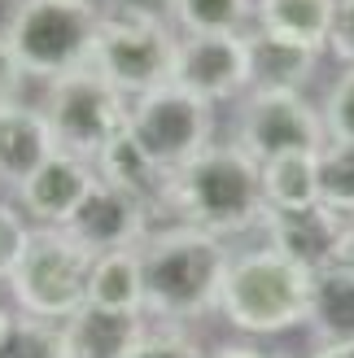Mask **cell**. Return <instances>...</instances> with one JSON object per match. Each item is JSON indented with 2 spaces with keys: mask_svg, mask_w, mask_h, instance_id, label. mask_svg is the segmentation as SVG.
Returning a JSON list of instances; mask_svg holds the SVG:
<instances>
[{
  "mask_svg": "<svg viewBox=\"0 0 354 358\" xmlns=\"http://www.w3.org/2000/svg\"><path fill=\"white\" fill-rule=\"evenodd\" d=\"M320 118H324V136L332 145H354V66H346L341 79L328 87Z\"/></svg>",
  "mask_w": 354,
  "mask_h": 358,
  "instance_id": "obj_25",
  "label": "cell"
},
{
  "mask_svg": "<svg viewBox=\"0 0 354 358\" xmlns=\"http://www.w3.org/2000/svg\"><path fill=\"white\" fill-rule=\"evenodd\" d=\"M175 44H180V35L167 22H157V17L101 13L87 66H92L101 79H110L127 101H136V96L153 92V87L171 83Z\"/></svg>",
  "mask_w": 354,
  "mask_h": 358,
  "instance_id": "obj_7",
  "label": "cell"
},
{
  "mask_svg": "<svg viewBox=\"0 0 354 358\" xmlns=\"http://www.w3.org/2000/svg\"><path fill=\"white\" fill-rule=\"evenodd\" d=\"M210 358H271V354H262V350H254V345H219Z\"/></svg>",
  "mask_w": 354,
  "mask_h": 358,
  "instance_id": "obj_30",
  "label": "cell"
},
{
  "mask_svg": "<svg viewBox=\"0 0 354 358\" xmlns=\"http://www.w3.org/2000/svg\"><path fill=\"white\" fill-rule=\"evenodd\" d=\"M0 358H66L62 324L17 315L9 324V332H5V341H0Z\"/></svg>",
  "mask_w": 354,
  "mask_h": 358,
  "instance_id": "obj_24",
  "label": "cell"
},
{
  "mask_svg": "<svg viewBox=\"0 0 354 358\" xmlns=\"http://www.w3.org/2000/svg\"><path fill=\"white\" fill-rule=\"evenodd\" d=\"M262 231H267V249H276L280 258H289V262L302 266V271L315 275V271H324V266H337L346 219H341V214H332L328 206L267 210Z\"/></svg>",
  "mask_w": 354,
  "mask_h": 358,
  "instance_id": "obj_12",
  "label": "cell"
},
{
  "mask_svg": "<svg viewBox=\"0 0 354 358\" xmlns=\"http://www.w3.org/2000/svg\"><path fill=\"white\" fill-rule=\"evenodd\" d=\"M62 227L87 254H114V249H136L149 236V210L132 201L127 192L110 188L105 179H97Z\"/></svg>",
  "mask_w": 354,
  "mask_h": 358,
  "instance_id": "obj_11",
  "label": "cell"
},
{
  "mask_svg": "<svg viewBox=\"0 0 354 358\" xmlns=\"http://www.w3.org/2000/svg\"><path fill=\"white\" fill-rule=\"evenodd\" d=\"M236 145L267 162L280 153H320L328 145L320 105H311L302 92H285V87H250L236 118Z\"/></svg>",
  "mask_w": 354,
  "mask_h": 358,
  "instance_id": "obj_9",
  "label": "cell"
},
{
  "mask_svg": "<svg viewBox=\"0 0 354 358\" xmlns=\"http://www.w3.org/2000/svg\"><path fill=\"white\" fill-rule=\"evenodd\" d=\"M171 17L184 35H241L254 17V0H175Z\"/></svg>",
  "mask_w": 354,
  "mask_h": 358,
  "instance_id": "obj_22",
  "label": "cell"
},
{
  "mask_svg": "<svg viewBox=\"0 0 354 358\" xmlns=\"http://www.w3.org/2000/svg\"><path fill=\"white\" fill-rule=\"evenodd\" d=\"M332 17H337V0H254V22L262 35H276L311 52L328 48Z\"/></svg>",
  "mask_w": 354,
  "mask_h": 358,
  "instance_id": "obj_17",
  "label": "cell"
},
{
  "mask_svg": "<svg viewBox=\"0 0 354 358\" xmlns=\"http://www.w3.org/2000/svg\"><path fill=\"white\" fill-rule=\"evenodd\" d=\"M40 110L48 118L52 145L62 153L83 157V162H97L101 149L127 131L132 101L110 79H101L92 66H79L48 83V96Z\"/></svg>",
  "mask_w": 354,
  "mask_h": 358,
  "instance_id": "obj_6",
  "label": "cell"
},
{
  "mask_svg": "<svg viewBox=\"0 0 354 358\" xmlns=\"http://www.w3.org/2000/svg\"><path fill=\"white\" fill-rule=\"evenodd\" d=\"M171 83L201 96L206 105L236 101L250 92V44L241 35H180Z\"/></svg>",
  "mask_w": 354,
  "mask_h": 358,
  "instance_id": "obj_10",
  "label": "cell"
},
{
  "mask_svg": "<svg viewBox=\"0 0 354 358\" xmlns=\"http://www.w3.org/2000/svg\"><path fill=\"white\" fill-rule=\"evenodd\" d=\"M337 266H350V271H354V219H346V236H341Z\"/></svg>",
  "mask_w": 354,
  "mask_h": 358,
  "instance_id": "obj_31",
  "label": "cell"
},
{
  "mask_svg": "<svg viewBox=\"0 0 354 358\" xmlns=\"http://www.w3.org/2000/svg\"><path fill=\"white\" fill-rule=\"evenodd\" d=\"M48 153H57V145L40 105H27L17 96L0 101V184L17 188Z\"/></svg>",
  "mask_w": 354,
  "mask_h": 358,
  "instance_id": "obj_14",
  "label": "cell"
},
{
  "mask_svg": "<svg viewBox=\"0 0 354 358\" xmlns=\"http://www.w3.org/2000/svg\"><path fill=\"white\" fill-rule=\"evenodd\" d=\"M92 184H97V166L57 149L17 184V210L40 219V227H62Z\"/></svg>",
  "mask_w": 354,
  "mask_h": 358,
  "instance_id": "obj_13",
  "label": "cell"
},
{
  "mask_svg": "<svg viewBox=\"0 0 354 358\" xmlns=\"http://www.w3.org/2000/svg\"><path fill=\"white\" fill-rule=\"evenodd\" d=\"M101 9L92 0H17L0 27V66L17 79H62L87 66Z\"/></svg>",
  "mask_w": 354,
  "mask_h": 358,
  "instance_id": "obj_3",
  "label": "cell"
},
{
  "mask_svg": "<svg viewBox=\"0 0 354 358\" xmlns=\"http://www.w3.org/2000/svg\"><path fill=\"white\" fill-rule=\"evenodd\" d=\"M315 358H354V341H346V345H320Z\"/></svg>",
  "mask_w": 354,
  "mask_h": 358,
  "instance_id": "obj_32",
  "label": "cell"
},
{
  "mask_svg": "<svg viewBox=\"0 0 354 358\" xmlns=\"http://www.w3.org/2000/svg\"><path fill=\"white\" fill-rule=\"evenodd\" d=\"M92 258L97 254H87L66 227H31L27 249L9 275L17 310L48 324H66L79 306H87Z\"/></svg>",
  "mask_w": 354,
  "mask_h": 358,
  "instance_id": "obj_5",
  "label": "cell"
},
{
  "mask_svg": "<svg viewBox=\"0 0 354 358\" xmlns=\"http://www.w3.org/2000/svg\"><path fill=\"white\" fill-rule=\"evenodd\" d=\"M87 306L145 315V280H140V245L97 254L87 271Z\"/></svg>",
  "mask_w": 354,
  "mask_h": 358,
  "instance_id": "obj_19",
  "label": "cell"
},
{
  "mask_svg": "<svg viewBox=\"0 0 354 358\" xmlns=\"http://www.w3.org/2000/svg\"><path fill=\"white\" fill-rule=\"evenodd\" d=\"M167 210L180 214V223L201 227L219 241L262 227L267 201L258 184V162L241 145H206L180 171H171Z\"/></svg>",
  "mask_w": 354,
  "mask_h": 358,
  "instance_id": "obj_2",
  "label": "cell"
},
{
  "mask_svg": "<svg viewBox=\"0 0 354 358\" xmlns=\"http://www.w3.org/2000/svg\"><path fill=\"white\" fill-rule=\"evenodd\" d=\"M27 236H31L27 214L17 206L0 201V284H9L13 266H17V258H22V249H27Z\"/></svg>",
  "mask_w": 354,
  "mask_h": 358,
  "instance_id": "obj_26",
  "label": "cell"
},
{
  "mask_svg": "<svg viewBox=\"0 0 354 358\" xmlns=\"http://www.w3.org/2000/svg\"><path fill=\"white\" fill-rule=\"evenodd\" d=\"M227 245L201 227L175 223L157 227L140 241V280H145V310L171 324L201 319L219 310V289L227 271Z\"/></svg>",
  "mask_w": 354,
  "mask_h": 358,
  "instance_id": "obj_1",
  "label": "cell"
},
{
  "mask_svg": "<svg viewBox=\"0 0 354 358\" xmlns=\"http://www.w3.org/2000/svg\"><path fill=\"white\" fill-rule=\"evenodd\" d=\"M250 44V87H285V92H302V83L315 75L320 66V52L297 48L289 40H276V35H245Z\"/></svg>",
  "mask_w": 354,
  "mask_h": 358,
  "instance_id": "obj_20",
  "label": "cell"
},
{
  "mask_svg": "<svg viewBox=\"0 0 354 358\" xmlns=\"http://www.w3.org/2000/svg\"><path fill=\"white\" fill-rule=\"evenodd\" d=\"M332 57L354 66V0H337V17H332V35H328Z\"/></svg>",
  "mask_w": 354,
  "mask_h": 358,
  "instance_id": "obj_28",
  "label": "cell"
},
{
  "mask_svg": "<svg viewBox=\"0 0 354 358\" xmlns=\"http://www.w3.org/2000/svg\"><path fill=\"white\" fill-rule=\"evenodd\" d=\"M311 301V271L280 258L276 249H250V254L227 258L219 310L236 332L250 336H276L297 324H306Z\"/></svg>",
  "mask_w": 354,
  "mask_h": 358,
  "instance_id": "obj_4",
  "label": "cell"
},
{
  "mask_svg": "<svg viewBox=\"0 0 354 358\" xmlns=\"http://www.w3.org/2000/svg\"><path fill=\"white\" fill-rule=\"evenodd\" d=\"M258 184L267 210H306L320 206V179H315V153H280L258 162Z\"/></svg>",
  "mask_w": 354,
  "mask_h": 358,
  "instance_id": "obj_21",
  "label": "cell"
},
{
  "mask_svg": "<svg viewBox=\"0 0 354 358\" xmlns=\"http://www.w3.org/2000/svg\"><path fill=\"white\" fill-rule=\"evenodd\" d=\"M127 358H206V354L180 332H145Z\"/></svg>",
  "mask_w": 354,
  "mask_h": 358,
  "instance_id": "obj_27",
  "label": "cell"
},
{
  "mask_svg": "<svg viewBox=\"0 0 354 358\" xmlns=\"http://www.w3.org/2000/svg\"><path fill=\"white\" fill-rule=\"evenodd\" d=\"M315 179H320V206L341 219H354V145H328L315 153Z\"/></svg>",
  "mask_w": 354,
  "mask_h": 358,
  "instance_id": "obj_23",
  "label": "cell"
},
{
  "mask_svg": "<svg viewBox=\"0 0 354 358\" xmlns=\"http://www.w3.org/2000/svg\"><path fill=\"white\" fill-rule=\"evenodd\" d=\"M92 166H97V179H105V184L118 188V192H127L132 201H140L149 214L167 206L171 171H167V166H157L153 157L140 149L127 131H122L118 140H110V145L101 149V157H97Z\"/></svg>",
  "mask_w": 354,
  "mask_h": 358,
  "instance_id": "obj_16",
  "label": "cell"
},
{
  "mask_svg": "<svg viewBox=\"0 0 354 358\" xmlns=\"http://www.w3.org/2000/svg\"><path fill=\"white\" fill-rule=\"evenodd\" d=\"M127 136L145 149L157 166L180 171L188 157H197L206 145H215V105L184 92L180 83H162L153 92L132 101Z\"/></svg>",
  "mask_w": 354,
  "mask_h": 358,
  "instance_id": "obj_8",
  "label": "cell"
},
{
  "mask_svg": "<svg viewBox=\"0 0 354 358\" xmlns=\"http://www.w3.org/2000/svg\"><path fill=\"white\" fill-rule=\"evenodd\" d=\"M110 9L101 13H122V17H157V22H167V13L175 9V0H105Z\"/></svg>",
  "mask_w": 354,
  "mask_h": 358,
  "instance_id": "obj_29",
  "label": "cell"
},
{
  "mask_svg": "<svg viewBox=\"0 0 354 358\" xmlns=\"http://www.w3.org/2000/svg\"><path fill=\"white\" fill-rule=\"evenodd\" d=\"M306 324L320 336V345L354 341V271L350 266H324L311 275Z\"/></svg>",
  "mask_w": 354,
  "mask_h": 358,
  "instance_id": "obj_18",
  "label": "cell"
},
{
  "mask_svg": "<svg viewBox=\"0 0 354 358\" xmlns=\"http://www.w3.org/2000/svg\"><path fill=\"white\" fill-rule=\"evenodd\" d=\"M140 336H145V324H140V315L127 310L79 306L62 324L66 358H127Z\"/></svg>",
  "mask_w": 354,
  "mask_h": 358,
  "instance_id": "obj_15",
  "label": "cell"
}]
</instances>
